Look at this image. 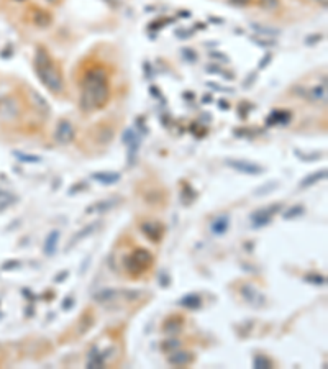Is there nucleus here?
Segmentation results:
<instances>
[{
  "label": "nucleus",
  "instance_id": "nucleus-43",
  "mask_svg": "<svg viewBox=\"0 0 328 369\" xmlns=\"http://www.w3.org/2000/svg\"><path fill=\"white\" fill-rule=\"evenodd\" d=\"M107 3H110V5H118V0H105Z\"/></svg>",
  "mask_w": 328,
  "mask_h": 369
},
{
  "label": "nucleus",
  "instance_id": "nucleus-22",
  "mask_svg": "<svg viewBox=\"0 0 328 369\" xmlns=\"http://www.w3.org/2000/svg\"><path fill=\"white\" fill-rule=\"evenodd\" d=\"M273 366V363H271L269 358H266L264 354H258V356L253 359V368L256 369H269Z\"/></svg>",
  "mask_w": 328,
  "mask_h": 369
},
{
  "label": "nucleus",
  "instance_id": "nucleus-44",
  "mask_svg": "<svg viewBox=\"0 0 328 369\" xmlns=\"http://www.w3.org/2000/svg\"><path fill=\"white\" fill-rule=\"evenodd\" d=\"M48 2H49V3H56L58 0H48Z\"/></svg>",
  "mask_w": 328,
  "mask_h": 369
},
{
  "label": "nucleus",
  "instance_id": "nucleus-7",
  "mask_svg": "<svg viewBox=\"0 0 328 369\" xmlns=\"http://www.w3.org/2000/svg\"><path fill=\"white\" fill-rule=\"evenodd\" d=\"M18 104L13 97H5L0 100V118L3 120H13L18 115Z\"/></svg>",
  "mask_w": 328,
  "mask_h": 369
},
{
  "label": "nucleus",
  "instance_id": "nucleus-42",
  "mask_svg": "<svg viewBox=\"0 0 328 369\" xmlns=\"http://www.w3.org/2000/svg\"><path fill=\"white\" fill-rule=\"evenodd\" d=\"M218 104H220V107H222V109H223V110H227V109H228V105H227V102H223V100H220V102H218Z\"/></svg>",
  "mask_w": 328,
  "mask_h": 369
},
{
  "label": "nucleus",
  "instance_id": "nucleus-31",
  "mask_svg": "<svg viewBox=\"0 0 328 369\" xmlns=\"http://www.w3.org/2000/svg\"><path fill=\"white\" fill-rule=\"evenodd\" d=\"M182 54H184V58H186L187 61H190V63H195V61H197V54H195L194 49L184 48V49H182Z\"/></svg>",
  "mask_w": 328,
  "mask_h": 369
},
{
  "label": "nucleus",
  "instance_id": "nucleus-21",
  "mask_svg": "<svg viewBox=\"0 0 328 369\" xmlns=\"http://www.w3.org/2000/svg\"><path fill=\"white\" fill-rule=\"evenodd\" d=\"M35 23L38 25L40 28H46L51 23V17H49V13L48 12H41V10H38L35 13Z\"/></svg>",
  "mask_w": 328,
  "mask_h": 369
},
{
  "label": "nucleus",
  "instance_id": "nucleus-30",
  "mask_svg": "<svg viewBox=\"0 0 328 369\" xmlns=\"http://www.w3.org/2000/svg\"><path fill=\"white\" fill-rule=\"evenodd\" d=\"M259 2L266 10H274L279 7V0H259Z\"/></svg>",
  "mask_w": 328,
  "mask_h": 369
},
{
  "label": "nucleus",
  "instance_id": "nucleus-23",
  "mask_svg": "<svg viewBox=\"0 0 328 369\" xmlns=\"http://www.w3.org/2000/svg\"><path fill=\"white\" fill-rule=\"evenodd\" d=\"M304 213V207L302 205H294V207H290L289 210H285L282 213V218L284 220H292V218L299 217V215Z\"/></svg>",
  "mask_w": 328,
  "mask_h": 369
},
{
  "label": "nucleus",
  "instance_id": "nucleus-3",
  "mask_svg": "<svg viewBox=\"0 0 328 369\" xmlns=\"http://www.w3.org/2000/svg\"><path fill=\"white\" fill-rule=\"evenodd\" d=\"M153 263V256L149 253L148 250H135L133 253L130 256H126L125 259V269L126 273L130 276H133V277H137V276L143 274L144 271H146L149 266Z\"/></svg>",
  "mask_w": 328,
  "mask_h": 369
},
{
  "label": "nucleus",
  "instance_id": "nucleus-25",
  "mask_svg": "<svg viewBox=\"0 0 328 369\" xmlns=\"http://www.w3.org/2000/svg\"><path fill=\"white\" fill-rule=\"evenodd\" d=\"M181 325H182V322L181 320H177V319H169L164 323V330L167 331V333H177V331L181 330Z\"/></svg>",
  "mask_w": 328,
  "mask_h": 369
},
{
  "label": "nucleus",
  "instance_id": "nucleus-29",
  "mask_svg": "<svg viewBox=\"0 0 328 369\" xmlns=\"http://www.w3.org/2000/svg\"><path fill=\"white\" fill-rule=\"evenodd\" d=\"M31 99H35L36 105H38L40 109H43V110H48V109H49V107H48V102H46V100L43 99V97H41V95L38 94V92L33 91V92H31Z\"/></svg>",
  "mask_w": 328,
  "mask_h": 369
},
{
  "label": "nucleus",
  "instance_id": "nucleus-10",
  "mask_svg": "<svg viewBox=\"0 0 328 369\" xmlns=\"http://www.w3.org/2000/svg\"><path fill=\"white\" fill-rule=\"evenodd\" d=\"M141 231L149 238V240H153V241H159V240H161V236H163V227L159 225L158 222L143 223V225H141Z\"/></svg>",
  "mask_w": 328,
  "mask_h": 369
},
{
  "label": "nucleus",
  "instance_id": "nucleus-32",
  "mask_svg": "<svg viewBox=\"0 0 328 369\" xmlns=\"http://www.w3.org/2000/svg\"><path fill=\"white\" fill-rule=\"evenodd\" d=\"M179 348V342L177 340H169V343H163V349L164 351H169V349Z\"/></svg>",
  "mask_w": 328,
  "mask_h": 369
},
{
  "label": "nucleus",
  "instance_id": "nucleus-5",
  "mask_svg": "<svg viewBox=\"0 0 328 369\" xmlns=\"http://www.w3.org/2000/svg\"><path fill=\"white\" fill-rule=\"evenodd\" d=\"M225 164L230 166L232 169L238 171V172L250 174V176H256V174H261V172H262L261 166L255 164V162L245 161V160H227V161H225Z\"/></svg>",
  "mask_w": 328,
  "mask_h": 369
},
{
  "label": "nucleus",
  "instance_id": "nucleus-1",
  "mask_svg": "<svg viewBox=\"0 0 328 369\" xmlns=\"http://www.w3.org/2000/svg\"><path fill=\"white\" fill-rule=\"evenodd\" d=\"M110 99L109 76L104 68L91 69L82 81L81 109L84 112H94L102 109Z\"/></svg>",
  "mask_w": 328,
  "mask_h": 369
},
{
  "label": "nucleus",
  "instance_id": "nucleus-16",
  "mask_svg": "<svg viewBox=\"0 0 328 369\" xmlns=\"http://www.w3.org/2000/svg\"><path fill=\"white\" fill-rule=\"evenodd\" d=\"M97 227H98V225H97V222H94V223H89V225L84 227L81 231H77L76 235H74L72 240L68 243V250L71 248V246H76L79 241H82V240H84V238H87L89 235H92V233L97 230Z\"/></svg>",
  "mask_w": 328,
  "mask_h": 369
},
{
  "label": "nucleus",
  "instance_id": "nucleus-38",
  "mask_svg": "<svg viewBox=\"0 0 328 369\" xmlns=\"http://www.w3.org/2000/svg\"><path fill=\"white\" fill-rule=\"evenodd\" d=\"M209 86L212 87V89H217V91H223V92H233V89H225V87H222V86H218V84H212V82H210Z\"/></svg>",
  "mask_w": 328,
  "mask_h": 369
},
{
  "label": "nucleus",
  "instance_id": "nucleus-27",
  "mask_svg": "<svg viewBox=\"0 0 328 369\" xmlns=\"http://www.w3.org/2000/svg\"><path fill=\"white\" fill-rule=\"evenodd\" d=\"M305 281L310 284H317V286H323V284L327 282V279H325V276H320V274H307Z\"/></svg>",
  "mask_w": 328,
  "mask_h": 369
},
{
  "label": "nucleus",
  "instance_id": "nucleus-37",
  "mask_svg": "<svg viewBox=\"0 0 328 369\" xmlns=\"http://www.w3.org/2000/svg\"><path fill=\"white\" fill-rule=\"evenodd\" d=\"M232 5H236V7H243V5H248L250 3V0H228Z\"/></svg>",
  "mask_w": 328,
  "mask_h": 369
},
{
  "label": "nucleus",
  "instance_id": "nucleus-14",
  "mask_svg": "<svg viewBox=\"0 0 328 369\" xmlns=\"http://www.w3.org/2000/svg\"><path fill=\"white\" fill-rule=\"evenodd\" d=\"M105 364V358L98 349L94 346L87 354V368L89 369H95V368H104Z\"/></svg>",
  "mask_w": 328,
  "mask_h": 369
},
{
  "label": "nucleus",
  "instance_id": "nucleus-11",
  "mask_svg": "<svg viewBox=\"0 0 328 369\" xmlns=\"http://www.w3.org/2000/svg\"><path fill=\"white\" fill-rule=\"evenodd\" d=\"M58 241H59V230H51L48 233L45 240V254L46 256H53L56 253V248H58Z\"/></svg>",
  "mask_w": 328,
  "mask_h": 369
},
{
  "label": "nucleus",
  "instance_id": "nucleus-28",
  "mask_svg": "<svg viewBox=\"0 0 328 369\" xmlns=\"http://www.w3.org/2000/svg\"><path fill=\"white\" fill-rule=\"evenodd\" d=\"M13 155H15L18 160L23 161V162H40L41 161V158L35 156V155H25V153H18V151H15Z\"/></svg>",
  "mask_w": 328,
  "mask_h": 369
},
{
  "label": "nucleus",
  "instance_id": "nucleus-24",
  "mask_svg": "<svg viewBox=\"0 0 328 369\" xmlns=\"http://www.w3.org/2000/svg\"><path fill=\"white\" fill-rule=\"evenodd\" d=\"M312 97L313 100H323L327 102V87L325 86H318L315 89H312L310 94H308Z\"/></svg>",
  "mask_w": 328,
  "mask_h": 369
},
{
  "label": "nucleus",
  "instance_id": "nucleus-39",
  "mask_svg": "<svg viewBox=\"0 0 328 369\" xmlns=\"http://www.w3.org/2000/svg\"><path fill=\"white\" fill-rule=\"evenodd\" d=\"M66 276H68V271H63L61 274H58V277H54V281L56 282H63L64 279H66Z\"/></svg>",
  "mask_w": 328,
  "mask_h": 369
},
{
  "label": "nucleus",
  "instance_id": "nucleus-2",
  "mask_svg": "<svg viewBox=\"0 0 328 369\" xmlns=\"http://www.w3.org/2000/svg\"><path fill=\"white\" fill-rule=\"evenodd\" d=\"M35 69H36L38 77L41 79V82L46 86V89H49L53 94L63 92L64 84H63V77H61V72L58 71V68L54 66L53 61H51L48 51H45L43 48H40L38 53H36Z\"/></svg>",
  "mask_w": 328,
  "mask_h": 369
},
{
  "label": "nucleus",
  "instance_id": "nucleus-13",
  "mask_svg": "<svg viewBox=\"0 0 328 369\" xmlns=\"http://www.w3.org/2000/svg\"><path fill=\"white\" fill-rule=\"evenodd\" d=\"M118 204H120V199L118 197L100 200V202L91 205V207L87 208V213H92V212H107V210H112L114 207H117Z\"/></svg>",
  "mask_w": 328,
  "mask_h": 369
},
{
  "label": "nucleus",
  "instance_id": "nucleus-41",
  "mask_svg": "<svg viewBox=\"0 0 328 369\" xmlns=\"http://www.w3.org/2000/svg\"><path fill=\"white\" fill-rule=\"evenodd\" d=\"M210 56H212V58H218V59L228 61V59H227V56H220V54H217V53H210Z\"/></svg>",
  "mask_w": 328,
  "mask_h": 369
},
{
  "label": "nucleus",
  "instance_id": "nucleus-15",
  "mask_svg": "<svg viewBox=\"0 0 328 369\" xmlns=\"http://www.w3.org/2000/svg\"><path fill=\"white\" fill-rule=\"evenodd\" d=\"M92 179L98 181L100 184H104V185H112V184H115V182L120 181V174H118V172H110V171L94 172Z\"/></svg>",
  "mask_w": 328,
  "mask_h": 369
},
{
  "label": "nucleus",
  "instance_id": "nucleus-34",
  "mask_svg": "<svg viewBox=\"0 0 328 369\" xmlns=\"http://www.w3.org/2000/svg\"><path fill=\"white\" fill-rule=\"evenodd\" d=\"M61 307H63V310H66V312L71 310L72 307H74V299L72 297H66L64 302H63V305H61Z\"/></svg>",
  "mask_w": 328,
  "mask_h": 369
},
{
  "label": "nucleus",
  "instance_id": "nucleus-17",
  "mask_svg": "<svg viewBox=\"0 0 328 369\" xmlns=\"http://www.w3.org/2000/svg\"><path fill=\"white\" fill-rule=\"evenodd\" d=\"M179 305L190 310H197L202 307V299H200V296H197V294H187V296H184L179 300Z\"/></svg>",
  "mask_w": 328,
  "mask_h": 369
},
{
  "label": "nucleus",
  "instance_id": "nucleus-20",
  "mask_svg": "<svg viewBox=\"0 0 328 369\" xmlns=\"http://www.w3.org/2000/svg\"><path fill=\"white\" fill-rule=\"evenodd\" d=\"M115 296H117L115 289H104V291L97 292L94 299H95L98 303H107V302H112V299H114Z\"/></svg>",
  "mask_w": 328,
  "mask_h": 369
},
{
  "label": "nucleus",
  "instance_id": "nucleus-19",
  "mask_svg": "<svg viewBox=\"0 0 328 369\" xmlns=\"http://www.w3.org/2000/svg\"><path fill=\"white\" fill-rule=\"evenodd\" d=\"M290 118V114L289 112H281V110H276L271 114V116H268V123L274 125V123H287Z\"/></svg>",
  "mask_w": 328,
  "mask_h": 369
},
{
  "label": "nucleus",
  "instance_id": "nucleus-18",
  "mask_svg": "<svg viewBox=\"0 0 328 369\" xmlns=\"http://www.w3.org/2000/svg\"><path fill=\"white\" fill-rule=\"evenodd\" d=\"M327 177V169H320V171H315L312 172V174H308L307 177H304L302 182H301V189H305V187H310V185L317 184V182L323 181Z\"/></svg>",
  "mask_w": 328,
  "mask_h": 369
},
{
  "label": "nucleus",
  "instance_id": "nucleus-9",
  "mask_svg": "<svg viewBox=\"0 0 328 369\" xmlns=\"http://www.w3.org/2000/svg\"><path fill=\"white\" fill-rule=\"evenodd\" d=\"M241 296H243V299H245L246 302H250V303H261V302H264V297L261 296L259 294V291L255 287V286H251V284H245V286L241 287Z\"/></svg>",
  "mask_w": 328,
  "mask_h": 369
},
{
  "label": "nucleus",
  "instance_id": "nucleus-33",
  "mask_svg": "<svg viewBox=\"0 0 328 369\" xmlns=\"http://www.w3.org/2000/svg\"><path fill=\"white\" fill-rule=\"evenodd\" d=\"M276 187H278V184H276V182H273V184H271V185H264V187L258 189V190H256V194H258V195H261V194H268V192H271V190H274Z\"/></svg>",
  "mask_w": 328,
  "mask_h": 369
},
{
  "label": "nucleus",
  "instance_id": "nucleus-40",
  "mask_svg": "<svg viewBox=\"0 0 328 369\" xmlns=\"http://www.w3.org/2000/svg\"><path fill=\"white\" fill-rule=\"evenodd\" d=\"M207 72H218V74H222V69H220V68H207Z\"/></svg>",
  "mask_w": 328,
  "mask_h": 369
},
{
  "label": "nucleus",
  "instance_id": "nucleus-6",
  "mask_svg": "<svg viewBox=\"0 0 328 369\" xmlns=\"http://www.w3.org/2000/svg\"><path fill=\"white\" fill-rule=\"evenodd\" d=\"M74 137H76V132H74L72 125L69 123L68 120H61L58 123V127H56V132H54L56 141H58L59 144H68L72 141Z\"/></svg>",
  "mask_w": 328,
  "mask_h": 369
},
{
  "label": "nucleus",
  "instance_id": "nucleus-26",
  "mask_svg": "<svg viewBox=\"0 0 328 369\" xmlns=\"http://www.w3.org/2000/svg\"><path fill=\"white\" fill-rule=\"evenodd\" d=\"M253 30L258 31V33H261V35H271V36H278L281 33L279 30H274V28H268V26H262V25H253Z\"/></svg>",
  "mask_w": 328,
  "mask_h": 369
},
{
  "label": "nucleus",
  "instance_id": "nucleus-8",
  "mask_svg": "<svg viewBox=\"0 0 328 369\" xmlns=\"http://www.w3.org/2000/svg\"><path fill=\"white\" fill-rule=\"evenodd\" d=\"M230 228V217L227 213L218 215L217 218H213V222L210 223V231L213 233L215 236H222L228 231Z\"/></svg>",
  "mask_w": 328,
  "mask_h": 369
},
{
  "label": "nucleus",
  "instance_id": "nucleus-36",
  "mask_svg": "<svg viewBox=\"0 0 328 369\" xmlns=\"http://www.w3.org/2000/svg\"><path fill=\"white\" fill-rule=\"evenodd\" d=\"M320 40H323V36L322 35H313V36H307V41L305 43L307 45H313V43H318Z\"/></svg>",
  "mask_w": 328,
  "mask_h": 369
},
{
  "label": "nucleus",
  "instance_id": "nucleus-35",
  "mask_svg": "<svg viewBox=\"0 0 328 369\" xmlns=\"http://www.w3.org/2000/svg\"><path fill=\"white\" fill-rule=\"evenodd\" d=\"M271 59H273V54L268 53V54L264 56V58H262V59L259 61V69H264L266 66H268V64L271 63Z\"/></svg>",
  "mask_w": 328,
  "mask_h": 369
},
{
  "label": "nucleus",
  "instance_id": "nucleus-12",
  "mask_svg": "<svg viewBox=\"0 0 328 369\" xmlns=\"http://www.w3.org/2000/svg\"><path fill=\"white\" fill-rule=\"evenodd\" d=\"M192 361V354L187 353V351H174L169 354V358H167V363L171 364V366H186V364H189Z\"/></svg>",
  "mask_w": 328,
  "mask_h": 369
},
{
  "label": "nucleus",
  "instance_id": "nucleus-4",
  "mask_svg": "<svg viewBox=\"0 0 328 369\" xmlns=\"http://www.w3.org/2000/svg\"><path fill=\"white\" fill-rule=\"evenodd\" d=\"M278 208H281V204H274V205H271V207L261 208V210H258V212L251 213L253 228H261V227H266L268 223H271L273 215L278 212Z\"/></svg>",
  "mask_w": 328,
  "mask_h": 369
}]
</instances>
